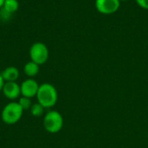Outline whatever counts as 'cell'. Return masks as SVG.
Wrapping results in <instances>:
<instances>
[{"label":"cell","mask_w":148,"mask_h":148,"mask_svg":"<svg viewBox=\"0 0 148 148\" xmlns=\"http://www.w3.org/2000/svg\"><path fill=\"white\" fill-rule=\"evenodd\" d=\"M36 97L37 99V102L44 108H50L56 104L58 94L56 88L52 84L42 83L39 86Z\"/></svg>","instance_id":"cell-1"},{"label":"cell","mask_w":148,"mask_h":148,"mask_svg":"<svg viewBox=\"0 0 148 148\" xmlns=\"http://www.w3.org/2000/svg\"><path fill=\"white\" fill-rule=\"evenodd\" d=\"M23 113V110L17 102H10L3 108L1 118L5 124L14 125L21 120Z\"/></svg>","instance_id":"cell-2"},{"label":"cell","mask_w":148,"mask_h":148,"mask_svg":"<svg viewBox=\"0 0 148 148\" xmlns=\"http://www.w3.org/2000/svg\"><path fill=\"white\" fill-rule=\"evenodd\" d=\"M43 127L50 134L60 132L63 127V118L58 111H49L43 118Z\"/></svg>","instance_id":"cell-3"},{"label":"cell","mask_w":148,"mask_h":148,"mask_svg":"<svg viewBox=\"0 0 148 148\" xmlns=\"http://www.w3.org/2000/svg\"><path fill=\"white\" fill-rule=\"evenodd\" d=\"M29 57L30 61L36 64L42 65L47 62L49 59V49L43 42H36L29 48Z\"/></svg>","instance_id":"cell-4"},{"label":"cell","mask_w":148,"mask_h":148,"mask_svg":"<svg viewBox=\"0 0 148 148\" xmlns=\"http://www.w3.org/2000/svg\"><path fill=\"white\" fill-rule=\"evenodd\" d=\"M96 10L102 15H112L117 12L121 7L120 0H95Z\"/></svg>","instance_id":"cell-5"},{"label":"cell","mask_w":148,"mask_h":148,"mask_svg":"<svg viewBox=\"0 0 148 148\" xmlns=\"http://www.w3.org/2000/svg\"><path fill=\"white\" fill-rule=\"evenodd\" d=\"M38 83L34 80V79H27L22 82L20 85V89H21V95L22 96L28 97V98H32L36 96V94L39 89Z\"/></svg>","instance_id":"cell-6"},{"label":"cell","mask_w":148,"mask_h":148,"mask_svg":"<svg viewBox=\"0 0 148 148\" xmlns=\"http://www.w3.org/2000/svg\"><path fill=\"white\" fill-rule=\"evenodd\" d=\"M2 92H3V95L10 100L17 99L21 95L20 86L16 82H4Z\"/></svg>","instance_id":"cell-7"},{"label":"cell","mask_w":148,"mask_h":148,"mask_svg":"<svg viewBox=\"0 0 148 148\" xmlns=\"http://www.w3.org/2000/svg\"><path fill=\"white\" fill-rule=\"evenodd\" d=\"M0 74L5 82H16V80L19 78V70L13 66L7 67Z\"/></svg>","instance_id":"cell-8"},{"label":"cell","mask_w":148,"mask_h":148,"mask_svg":"<svg viewBox=\"0 0 148 148\" xmlns=\"http://www.w3.org/2000/svg\"><path fill=\"white\" fill-rule=\"evenodd\" d=\"M23 72L27 76L30 78L35 77L39 72V65L32 61L28 62L27 63H25L23 67Z\"/></svg>","instance_id":"cell-9"},{"label":"cell","mask_w":148,"mask_h":148,"mask_svg":"<svg viewBox=\"0 0 148 148\" xmlns=\"http://www.w3.org/2000/svg\"><path fill=\"white\" fill-rule=\"evenodd\" d=\"M2 8H3L10 14H13L18 10L19 2L18 0H4L3 5Z\"/></svg>","instance_id":"cell-10"},{"label":"cell","mask_w":148,"mask_h":148,"mask_svg":"<svg viewBox=\"0 0 148 148\" xmlns=\"http://www.w3.org/2000/svg\"><path fill=\"white\" fill-rule=\"evenodd\" d=\"M43 111H44V108L38 102L32 104V106L30 108V113L35 117H40L41 115H42Z\"/></svg>","instance_id":"cell-11"},{"label":"cell","mask_w":148,"mask_h":148,"mask_svg":"<svg viewBox=\"0 0 148 148\" xmlns=\"http://www.w3.org/2000/svg\"><path fill=\"white\" fill-rule=\"evenodd\" d=\"M17 103L20 105V107L23 108V110H28V109H30L31 106H32V102H31V100L30 98H28V97H24V96H22L19 98V101H17Z\"/></svg>","instance_id":"cell-12"},{"label":"cell","mask_w":148,"mask_h":148,"mask_svg":"<svg viewBox=\"0 0 148 148\" xmlns=\"http://www.w3.org/2000/svg\"><path fill=\"white\" fill-rule=\"evenodd\" d=\"M139 7H140L143 10H148V0H135Z\"/></svg>","instance_id":"cell-13"},{"label":"cell","mask_w":148,"mask_h":148,"mask_svg":"<svg viewBox=\"0 0 148 148\" xmlns=\"http://www.w3.org/2000/svg\"><path fill=\"white\" fill-rule=\"evenodd\" d=\"M4 81H3V77H2V75H1V74H0V91H2V89H3V85H4Z\"/></svg>","instance_id":"cell-14"},{"label":"cell","mask_w":148,"mask_h":148,"mask_svg":"<svg viewBox=\"0 0 148 148\" xmlns=\"http://www.w3.org/2000/svg\"><path fill=\"white\" fill-rule=\"evenodd\" d=\"M3 3H4V0H0V9L3 7Z\"/></svg>","instance_id":"cell-15"},{"label":"cell","mask_w":148,"mask_h":148,"mask_svg":"<svg viewBox=\"0 0 148 148\" xmlns=\"http://www.w3.org/2000/svg\"><path fill=\"white\" fill-rule=\"evenodd\" d=\"M126 1H127V0H120V2H126Z\"/></svg>","instance_id":"cell-16"}]
</instances>
